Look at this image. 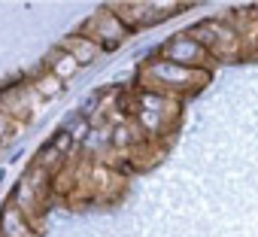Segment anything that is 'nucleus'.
<instances>
[{"instance_id":"obj_1","label":"nucleus","mask_w":258,"mask_h":237,"mask_svg":"<svg viewBox=\"0 0 258 237\" xmlns=\"http://www.w3.org/2000/svg\"><path fill=\"white\" fill-rule=\"evenodd\" d=\"M140 82L146 91H158V94H167V97H176L182 91H195L198 85L207 82V73L204 70H188V67H179L173 61H164L161 55L155 61H149L140 73Z\"/></svg>"},{"instance_id":"obj_2","label":"nucleus","mask_w":258,"mask_h":237,"mask_svg":"<svg viewBox=\"0 0 258 237\" xmlns=\"http://www.w3.org/2000/svg\"><path fill=\"white\" fill-rule=\"evenodd\" d=\"M210 55H213V61H219V58H237L240 55V49H243V40H240V34L234 31V28H228L222 19H210V22H201V25H195L191 31H188Z\"/></svg>"},{"instance_id":"obj_3","label":"nucleus","mask_w":258,"mask_h":237,"mask_svg":"<svg viewBox=\"0 0 258 237\" xmlns=\"http://www.w3.org/2000/svg\"><path fill=\"white\" fill-rule=\"evenodd\" d=\"M161 58L179 64V67H188V70H204L207 64H213V55H210L188 31H185V34H173V37L161 46Z\"/></svg>"},{"instance_id":"obj_4","label":"nucleus","mask_w":258,"mask_h":237,"mask_svg":"<svg viewBox=\"0 0 258 237\" xmlns=\"http://www.w3.org/2000/svg\"><path fill=\"white\" fill-rule=\"evenodd\" d=\"M79 34H85L88 40H94L100 49H118L124 40H127V34H131V31H127L124 25H121V19L106 7V10H100L94 19H88L82 28H79Z\"/></svg>"},{"instance_id":"obj_5","label":"nucleus","mask_w":258,"mask_h":237,"mask_svg":"<svg viewBox=\"0 0 258 237\" xmlns=\"http://www.w3.org/2000/svg\"><path fill=\"white\" fill-rule=\"evenodd\" d=\"M0 237H37V231L22 210L7 204L4 213H0Z\"/></svg>"},{"instance_id":"obj_6","label":"nucleus","mask_w":258,"mask_h":237,"mask_svg":"<svg viewBox=\"0 0 258 237\" xmlns=\"http://www.w3.org/2000/svg\"><path fill=\"white\" fill-rule=\"evenodd\" d=\"M61 49H64L67 55H73L79 67H85V64H94V61L100 58V52H103V49H100L94 40H88L85 34H70V37H64Z\"/></svg>"},{"instance_id":"obj_7","label":"nucleus","mask_w":258,"mask_h":237,"mask_svg":"<svg viewBox=\"0 0 258 237\" xmlns=\"http://www.w3.org/2000/svg\"><path fill=\"white\" fill-rule=\"evenodd\" d=\"M46 70H49L52 76H58L61 82H67V79H73V76H76L79 64H76V58H73V55H67V52L58 46L55 52H49V58H46Z\"/></svg>"},{"instance_id":"obj_8","label":"nucleus","mask_w":258,"mask_h":237,"mask_svg":"<svg viewBox=\"0 0 258 237\" xmlns=\"http://www.w3.org/2000/svg\"><path fill=\"white\" fill-rule=\"evenodd\" d=\"M34 91H37L40 97H55V94H61V91H64V82L46 70L43 76H37V79H34Z\"/></svg>"},{"instance_id":"obj_9","label":"nucleus","mask_w":258,"mask_h":237,"mask_svg":"<svg viewBox=\"0 0 258 237\" xmlns=\"http://www.w3.org/2000/svg\"><path fill=\"white\" fill-rule=\"evenodd\" d=\"M49 143H52V149H55L58 155H67V152L73 149V143H76V140H73L70 128H61V131H55V134H52V140H49Z\"/></svg>"}]
</instances>
